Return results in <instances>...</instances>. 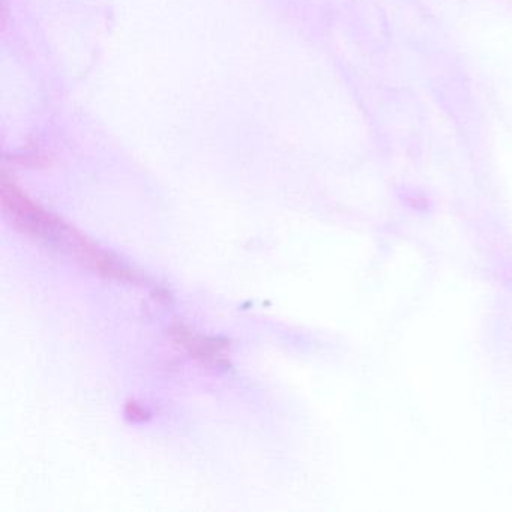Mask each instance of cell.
I'll use <instances>...</instances> for the list:
<instances>
[{
  "label": "cell",
  "mask_w": 512,
  "mask_h": 512,
  "mask_svg": "<svg viewBox=\"0 0 512 512\" xmlns=\"http://www.w3.org/2000/svg\"><path fill=\"white\" fill-rule=\"evenodd\" d=\"M167 338L175 349L181 350L191 361L212 371L232 370V341L220 335L197 331L185 320H175L167 329Z\"/></svg>",
  "instance_id": "cell-2"
},
{
  "label": "cell",
  "mask_w": 512,
  "mask_h": 512,
  "mask_svg": "<svg viewBox=\"0 0 512 512\" xmlns=\"http://www.w3.org/2000/svg\"><path fill=\"white\" fill-rule=\"evenodd\" d=\"M0 199L7 223L34 244L74 260L77 265L103 280L130 286H149L151 289L160 286L127 260L80 232L64 217L41 205L23 188L16 172L7 163L0 178Z\"/></svg>",
  "instance_id": "cell-1"
},
{
  "label": "cell",
  "mask_w": 512,
  "mask_h": 512,
  "mask_svg": "<svg viewBox=\"0 0 512 512\" xmlns=\"http://www.w3.org/2000/svg\"><path fill=\"white\" fill-rule=\"evenodd\" d=\"M124 415L131 424H145L152 419L151 409L139 400H128L124 404Z\"/></svg>",
  "instance_id": "cell-3"
}]
</instances>
